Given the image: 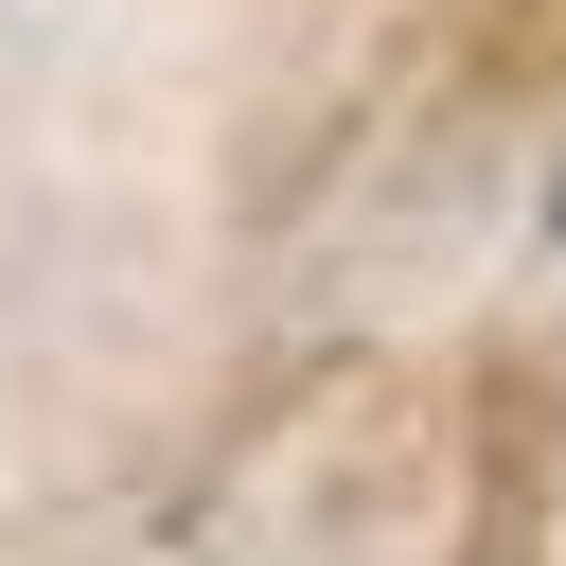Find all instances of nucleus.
<instances>
[{
  "mask_svg": "<svg viewBox=\"0 0 566 566\" xmlns=\"http://www.w3.org/2000/svg\"><path fill=\"white\" fill-rule=\"evenodd\" d=\"M548 230H566V177H548Z\"/></svg>",
  "mask_w": 566,
  "mask_h": 566,
  "instance_id": "f257e3e1",
  "label": "nucleus"
}]
</instances>
